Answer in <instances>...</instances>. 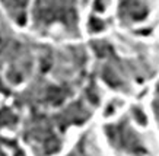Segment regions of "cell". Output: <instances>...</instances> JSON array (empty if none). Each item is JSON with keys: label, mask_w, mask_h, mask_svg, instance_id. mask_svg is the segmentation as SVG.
Here are the masks:
<instances>
[{"label": "cell", "mask_w": 159, "mask_h": 156, "mask_svg": "<svg viewBox=\"0 0 159 156\" xmlns=\"http://www.w3.org/2000/svg\"><path fill=\"white\" fill-rule=\"evenodd\" d=\"M25 139L32 146L35 153L38 152L44 156L58 152L61 146V141L54 134L51 127L45 123H39V120H35V123H32V126L25 131Z\"/></svg>", "instance_id": "6da1fadb"}, {"label": "cell", "mask_w": 159, "mask_h": 156, "mask_svg": "<svg viewBox=\"0 0 159 156\" xmlns=\"http://www.w3.org/2000/svg\"><path fill=\"white\" fill-rule=\"evenodd\" d=\"M105 133L110 141L117 149L131 153L134 156H143L146 153V147L140 141L139 136L124 121L120 124H116V126L105 127Z\"/></svg>", "instance_id": "7a4b0ae2"}, {"label": "cell", "mask_w": 159, "mask_h": 156, "mask_svg": "<svg viewBox=\"0 0 159 156\" xmlns=\"http://www.w3.org/2000/svg\"><path fill=\"white\" fill-rule=\"evenodd\" d=\"M121 13L127 15L133 20H139L146 16V9L139 3V0H121Z\"/></svg>", "instance_id": "3957f363"}, {"label": "cell", "mask_w": 159, "mask_h": 156, "mask_svg": "<svg viewBox=\"0 0 159 156\" xmlns=\"http://www.w3.org/2000/svg\"><path fill=\"white\" fill-rule=\"evenodd\" d=\"M5 6L7 9L12 12V15L16 20H18V24H24L25 22V12H24V7L26 6L28 3V0H2Z\"/></svg>", "instance_id": "277c9868"}, {"label": "cell", "mask_w": 159, "mask_h": 156, "mask_svg": "<svg viewBox=\"0 0 159 156\" xmlns=\"http://www.w3.org/2000/svg\"><path fill=\"white\" fill-rule=\"evenodd\" d=\"M67 93L64 92L61 88H56V86H51L50 89H47V102L51 104V105H60L63 102V99L66 98Z\"/></svg>", "instance_id": "5b68a950"}, {"label": "cell", "mask_w": 159, "mask_h": 156, "mask_svg": "<svg viewBox=\"0 0 159 156\" xmlns=\"http://www.w3.org/2000/svg\"><path fill=\"white\" fill-rule=\"evenodd\" d=\"M16 121H18V117L10 111L9 108L0 109V126L2 127H7V126H12V124L15 126Z\"/></svg>", "instance_id": "8992f818"}, {"label": "cell", "mask_w": 159, "mask_h": 156, "mask_svg": "<svg viewBox=\"0 0 159 156\" xmlns=\"http://www.w3.org/2000/svg\"><path fill=\"white\" fill-rule=\"evenodd\" d=\"M102 76H104V80H105L110 86L112 88H121L123 86V83L118 78H117V74L111 70V69H105L104 72H102Z\"/></svg>", "instance_id": "52a82bcc"}, {"label": "cell", "mask_w": 159, "mask_h": 156, "mask_svg": "<svg viewBox=\"0 0 159 156\" xmlns=\"http://www.w3.org/2000/svg\"><path fill=\"white\" fill-rule=\"evenodd\" d=\"M69 156H92L91 150L86 147V143H85V140H80V143L77 145V147L75 149V152H72Z\"/></svg>", "instance_id": "ba28073f"}, {"label": "cell", "mask_w": 159, "mask_h": 156, "mask_svg": "<svg viewBox=\"0 0 159 156\" xmlns=\"http://www.w3.org/2000/svg\"><path fill=\"white\" fill-rule=\"evenodd\" d=\"M89 28H91V31H93V32H98V31H102L104 24H102L99 19H97V18H92L91 22H89Z\"/></svg>", "instance_id": "9c48e42d"}, {"label": "cell", "mask_w": 159, "mask_h": 156, "mask_svg": "<svg viewBox=\"0 0 159 156\" xmlns=\"http://www.w3.org/2000/svg\"><path fill=\"white\" fill-rule=\"evenodd\" d=\"M134 115L137 117V121H140L143 126H145L146 124V117H145V114H143V111L139 109V108H134Z\"/></svg>", "instance_id": "30bf717a"}]
</instances>
